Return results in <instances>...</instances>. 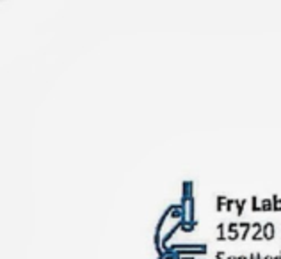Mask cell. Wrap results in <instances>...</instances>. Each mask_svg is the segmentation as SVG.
<instances>
[{"label": "cell", "mask_w": 281, "mask_h": 259, "mask_svg": "<svg viewBox=\"0 0 281 259\" xmlns=\"http://www.w3.org/2000/svg\"><path fill=\"white\" fill-rule=\"evenodd\" d=\"M169 217H171V218H178V220H182V218L185 217V211H183V206H171V208H169Z\"/></svg>", "instance_id": "cell-1"}, {"label": "cell", "mask_w": 281, "mask_h": 259, "mask_svg": "<svg viewBox=\"0 0 281 259\" xmlns=\"http://www.w3.org/2000/svg\"><path fill=\"white\" fill-rule=\"evenodd\" d=\"M274 233H276V227H274L272 222H267L263 226V238H265V240H272V238H274Z\"/></svg>", "instance_id": "cell-2"}, {"label": "cell", "mask_w": 281, "mask_h": 259, "mask_svg": "<svg viewBox=\"0 0 281 259\" xmlns=\"http://www.w3.org/2000/svg\"><path fill=\"white\" fill-rule=\"evenodd\" d=\"M274 211V204H272V197L271 199H262V211Z\"/></svg>", "instance_id": "cell-3"}, {"label": "cell", "mask_w": 281, "mask_h": 259, "mask_svg": "<svg viewBox=\"0 0 281 259\" xmlns=\"http://www.w3.org/2000/svg\"><path fill=\"white\" fill-rule=\"evenodd\" d=\"M226 204H228V199H226L225 195H219V197H217V211L226 209Z\"/></svg>", "instance_id": "cell-4"}, {"label": "cell", "mask_w": 281, "mask_h": 259, "mask_svg": "<svg viewBox=\"0 0 281 259\" xmlns=\"http://www.w3.org/2000/svg\"><path fill=\"white\" fill-rule=\"evenodd\" d=\"M258 197H251V209H253V211H262V204L258 203Z\"/></svg>", "instance_id": "cell-5"}, {"label": "cell", "mask_w": 281, "mask_h": 259, "mask_svg": "<svg viewBox=\"0 0 281 259\" xmlns=\"http://www.w3.org/2000/svg\"><path fill=\"white\" fill-rule=\"evenodd\" d=\"M246 203H248V199H239L237 201V215H242L244 213V206H246Z\"/></svg>", "instance_id": "cell-6"}, {"label": "cell", "mask_w": 281, "mask_h": 259, "mask_svg": "<svg viewBox=\"0 0 281 259\" xmlns=\"http://www.w3.org/2000/svg\"><path fill=\"white\" fill-rule=\"evenodd\" d=\"M272 204H274V211H281V197L272 195Z\"/></svg>", "instance_id": "cell-7"}, {"label": "cell", "mask_w": 281, "mask_h": 259, "mask_svg": "<svg viewBox=\"0 0 281 259\" xmlns=\"http://www.w3.org/2000/svg\"><path fill=\"white\" fill-rule=\"evenodd\" d=\"M194 226H196L194 222H182V231H185V233L194 231Z\"/></svg>", "instance_id": "cell-8"}, {"label": "cell", "mask_w": 281, "mask_h": 259, "mask_svg": "<svg viewBox=\"0 0 281 259\" xmlns=\"http://www.w3.org/2000/svg\"><path fill=\"white\" fill-rule=\"evenodd\" d=\"M233 206H237V201L235 199H228V204H226V211H231Z\"/></svg>", "instance_id": "cell-9"}, {"label": "cell", "mask_w": 281, "mask_h": 259, "mask_svg": "<svg viewBox=\"0 0 281 259\" xmlns=\"http://www.w3.org/2000/svg\"><path fill=\"white\" fill-rule=\"evenodd\" d=\"M239 229V224L237 222H231V224H228V231H230V234H233L235 231Z\"/></svg>", "instance_id": "cell-10"}, {"label": "cell", "mask_w": 281, "mask_h": 259, "mask_svg": "<svg viewBox=\"0 0 281 259\" xmlns=\"http://www.w3.org/2000/svg\"><path fill=\"white\" fill-rule=\"evenodd\" d=\"M249 259H263V256H262V254H258V252H254V254L249 256Z\"/></svg>", "instance_id": "cell-11"}, {"label": "cell", "mask_w": 281, "mask_h": 259, "mask_svg": "<svg viewBox=\"0 0 281 259\" xmlns=\"http://www.w3.org/2000/svg\"><path fill=\"white\" fill-rule=\"evenodd\" d=\"M228 259H239V256H228Z\"/></svg>", "instance_id": "cell-12"}, {"label": "cell", "mask_w": 281, "mask_h": 259, "mask_svg": "<svg viewBox=\"0 0 281 259\" xmlns=\"http://www.w3.org/2000/svg\"><path fill=\"white\" fill-rule=\"evenodd\" d=\"M239 259H249V256H239Z\"/></svg>", "instance_id": "cell-13"}, {"label": "cell", "mask_w": 281, "mask_h": 259, "mask_svg": "<svg viewBox=\"0 0 281 259\" xmlns=\"http://www.w3.org/2000/svg\"><path fill=\"white\" fill-rule=\"evenodd\" d=\"M274 259H281V252H280L278 256H274Z\"/></svg>", "instance_id": "cell-14"}, {"label": "cell", "mask_w": 281, "mask_h": 259, "mask_svg": "<svg viewBox=\"0 0 281 259\" xmlns=\"http://www.w3.org/2000/svg\"><path fill=\"white\" fill-rule=\"evenodd\" d=\"M263 259H274V258H271V256H263Z\"/></svg>", "instance_id": "cell-15"}]
</instances>
